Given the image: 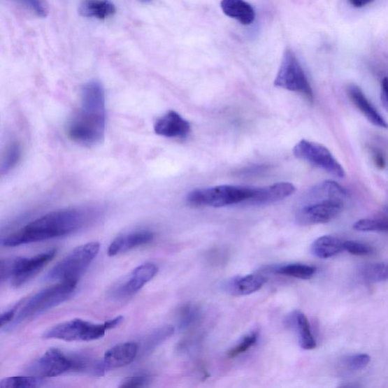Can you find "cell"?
Masks as SVG:
<instances>
[{"instance_id": "obj_2", "label": "cell", "mask_w": 388, "mask_h": 388, "mask_svg": "<svg viewBox=\"0 0 388 388\" xmlns=\"http://www.w3.org/2000/svg\"><path fill=\"white\" fill-rule=\"evenodd\" d=\"M106 119L104 88L90 80L81 88L80 108L67 125L68 137L81 145H96L103 141Z\"/></svg>"}, {"instance_id": "obj_35", "label": "cell", "mask_w": 388, "mask_h": 388, "mask_svg": "<svg viewBox=\"0 0 388 388\" xmlns=\"http://www.w3.org/2000/svg\"><path fill=\"white\" fill-rule=\"evenodd\" d=\"M373 158L375 162V165L377 168L383 169L386 166V159L385 156L382 155L381 151L378 150H373Z\"/></svg>"}, {"instance_id": "obj_28", "label": "cell", "mask_w": 388, "mask_h": 388, "mask_svg": "<svg viewBox=\"0 0 388 388\" xmlns=\"http://www.w3.org/2000/svg\"><path fill=\"white\" fill-rule=\"evenodd\" d=\"M362 275L368 282H385L388 280V264L385 263L369 264L364 268Z\"/></svg>"}, {"instance_id": "obj_39", "label": "cell", "mask_w": 388, "mask_h": 388, "mask_svg": "<svg viewBox=\"0 0 388 388\" xmlns=\"http://www.w3.org/2000/svg\"><path fill=\"white\" fill-rule=\"evenodd\" d=\"M139 1L143 3H150L152 1V0H139Z\"/></svg>"}, {"instance_id": "obj_27", "label": "cell", "mask_w": 388, "mask_h": 388, "mask_svg": "<svg viewBox=\"0 0 388 388\" xmlns=\"http://www.w3.org/2000/svg\"><path fill=\"white\" fill-rule=\"evenodd\" d=\"M22 153V149L20 142L13 141L8 145L2 162L1 173L3 175L10 173L19 164Z\"/></svg>"}, {"instance_id": "obj_17", "label": "cell", "mask_w": 388, "mask_h": 388, "mask_svg": "<svg viewBox=\"0 0 388 388\" xmlns=\"http://www.w3.org/2000/svg\"><path fill=\"white\" fill-rule=\"evenodd\" d=\"M348 95L352 102L358 108V110L364 114L366 118L377 127L387 129L388 124L383 117L375 110V108L370 103L366 95L357 86L352 85L348 89Z\"/></svg>"}, {"instance_id": "obj_29", "label": "cell", "mask_w": 388, "mask_h": 388, "mask_svg": "<svg viewBox=\"0 0 388 388\" xmlns=\"http://www.w3.org/2000/svg\"><path fill=\"white\" fill-rule=\"evenodd\" d=\"M12 1L41 19L48 15V6L45 0H12Z\"/></svg>"}, {"instance_id": "obj_24", "label": "cell", "mask_w": 388, "mask_h": 388, "mask_svg": "<svg viewBox=\"0 0 388 388\" xmlns=\"http://www.w3.org/2000/svg\"><path fill=\"white\" fill-rule=\"evenodd\" d=\"M273 271L278 275L308 280L312 278L317 273V268L309 265L295 264L277 266Z\"/></svg>"}, {"instance_id": "obj_38", "label": "cell", "mask_w": 388, "mask_h": 388, "mask_svg": "<svg viewBox=\"0 0 388 388\" xmlns=\"http://www.w3.org/2000/svg\"><path fill=\"white\" fill-rule=\"evenodd\" d=\"M349 1L354 7L361 8L373 3L374 0H349Z\"/></svg>"}, {"instance_id": "obj_1", "label": "cell", "mask_w": 388, "mask_h": 388, "mask_svg": "<svg viewBox=\"0 0 388 388\" xmlns=\"http://www.w3.org/2000/svg\"><path fill=\"white\" fill-rule=\"evenodd\" d=\"M94 218L92 211L67 209L50 213L2 240V245L13 247L28 243L66 236L84 229Z\"/></svg>"}, {"instance_id": "obj_21", "label": "cell", "mask_w": 388, "mask_h": 388, "mask_svg": "<svg viewBox=\"0 0 388 388\" xmlns=\"http://www.w3.org/2000/svg\"><path fill=\"white\" fill-rule=\"evenodd\" d=\"M312 254L320 259H329L345 250V240L326 236L315 240L311 247Z\"/></svg>"}, {"instance_id": "obj_22", "label": "cell", "mask_w": 388, "mask_h": 388, "mask_svg": "<svg viewBox=\"0 0 388 388\" xmlns=\"http://www.w3.org/2000/svg\"><path fill=\"white\" fill-rule=\"evenodd\" d=\"M293 323L299 333L301 347L306 350L317 347V341L313 337L309 320L306 315L300 311L295 312L293 315Z\"/></svg>"}, {"instance_id": "obj_31", "label": "cell", "mask_w": 388, "mask_h": 388, "mask_svg": "<svg viewBox=\"0 0 388 388\" xmlns=\"http://www.w3.org/2000/svg\"><path fill=\"white\" fill-rule=\"evenodd\" d=\"M345 250L355 256H368L374 252L372 246L357 240H345Z\"/></svg>"}, {"instance_id": "obj_30", "label": "cell", "mask_w": 388, "mask_h": 388, "mask_svg": "<svg viewBox=\"0 0 388 388\" xmlns=\"http://www.w3.org/2000/svg\"><path fill=\"white\" fill-rule=\"evenodd\" d=\"M258 333L252 332L250 335L242 338L238 344L229 350L228 353V357L229 358L237 357L240 354H245L248 350H250L252 346L256 345L258 340Z\"/></svg>"}, {"instance_id": "obj_25", "label": "cell", "mask_w": 388, "mask_h": 388, "mask_svg": "<svg viewBox=\"0 0 388 388\" xmlns=\"http://www.w3.org/2000/svg\"><path fill=\"white\" fill-rule=\"evenodd\" d=\"M354 229L363 232H388V213L371 219H364L354 224Z\"/></svg>"}, {"instance_id": "obj_16", "label": "cell", "mask_w": 388, "mask_h": 388, "mask_svg": "<svg viewBox=\"0 0 388 388\" xmlns=\"http://www.w3.org/2000/svg\"><path fill=\"white\" fill-rule=\"evenodd\" d=\"M155 238V233L150 231L141 230L124 234L117 238L108 248L109 257H114L128 252L142 245H148Z\"/></svg>"}, {"instance_id": "obj_3", "label": "cell", "mask_w": 388, "mask_h": 388, "mask_svg": "<svg viewBox=\"0 0 388 388\" xmlns=\"http://www.w3.org/2000/svg\"><path fill=\"white\" fill-rule=\"evenodd\" d=\"M349 197L346 189L333 180L315 185L303 196L296 222L301 227L328 223L338 217Z\"/></svg>"}, {"instance_id": "obj_34", "label": "cell", "mask_w": 388, "mask_h": 388, "mask_svg": "<svg viewBox=\"0 0 388 388\" xmlns=\"http://www.w3.org/2000/svg\"><path fill=\"white\" fill-rule=\"evenodd\" d=\"M151 382L148 375H135L126 378L120 385V387H148Z\"/></svg>"}, {"instance_id": "obj_19", "label": "cell", "mask_w": 388, "mask_h": 388, "mask_svg": "<svg viewBox=\"0 0 388 388\" xmlns=\"http://www.w3.org/2000/svg\"><path fill=\"white\" fill-rule=\"evenodd\" d=\"M266 282V278L259 275H249L237 277L231 280L225 289L234 296H245L260 290Z\"/></svg>"}, {"instance_id": "obj_23", "label": "cell", "mask_w": 388, "mask_h": 388, "mask_svg": "<svg viewBox=\"0 0 388 388\" xmlns=\"http://www.w3.org/2000/svg\"><path fill=\"white\" fill-rule=\"evenodd\" d=\"M175 329L171 326H165L159 327L152 331L142 341L141 345H139V353L141 352L143 355L151 353L157 347L173 335Z\"/></svg>"}, {"instance_id": "obj_26", "label": "cell", "mask_w": 388, "mask_h": 388, "mask_svg": "<svg viewBox=\"0 0 388 388\" xmlns=\"http://www.w3.org/2000/svg\"><path fill=\"white\" fill-rule=\"evenodd\" d=\"M43 384V378L38 376L7 377L0 382L1 388H32Z\"/></svg>"}, {"instance_id": "obj_33", "label": "cell", "mask_w": 388, "mask_h": 388, "mask_svg": "<svg viewBox=\"0 0 388 388\" xmlns=\"http://www.w3.org/2000/svg\"><path fill=\"white\" fill-rule=\"evenodd\" d=\"M370 362V357L368 354H356L348 357L345 364L350 371H360L364 369Z\"/></svg>"}, {"instance_id": "obj_5", "label": "cell", "mask_w": 388, "mask_h": 388, "mask_svg": "<svg viewBox=\"0 0 388 388\" xmlns=\"http://www.w3.org/2000/svg\"><path fill=\"white\" fill-rule=\"evenodd\" d=\"M100 250L101 245L98 242H90L75 248L50 271L45 279L78 284Z\"/></svg>"}, {"instance_id": "obj_7", "label": "cell", "mask_w": 388, "mask_h": 388, "mask_svg": "<svg viewBox=\"0 0 388 388\" xmlns=\"http://www.w3.org/2000/svg\"><path fill=\"white\" fill-rule=\"evenodd\" d=\"M256 187L220 185L210 188L198 189L189 192L186 198L189 205L210 206L215 208L232 205L248 204L254 196Z\"/></svg>"}, {"instance_id": "obj_36", "label": "cell", "mask_w": 388, "mask_h": 388, "mask_svg": "<svg viewBox=\"0 0 388 388\" xmlns=\"http://www.w3.org/2000/svg\"><path fill=\"white\" fill-rule=\"evenodd\" d=\"M15 317V310L14 308L3 312L1 315V318H0V322H1V328L7 326L10 324Z\"/></svg>"}, {"instance_id": "obj_8", "label": "cell", "mask_w": 388, "mask_h": 388, "mask_svg": "<svg viewBox=\"0 0 388 388\" xmlns=\"http://www.w3.org/2000/svg\"><path fill=\"white\" fill-rule=\"evenodd\" d=\"M89 364V359L86 356H68L62 351L52 348L35 360L29 367L28 372L35 376L51 378L69 371H85Z\"/></svg>"}, {"instance_id": "obj_12", "label": "cell", "mask_w": 388, "mask_h": 388, "mask_svg": "<svg viewBox=\"0 0 388 388\" xmlns=\"http://www.w3.org/2000/svg\"><path fill=\"white\" fill-rule=\"evenodd\" d=\"M158 267L152 264H146L134 268L120 283L116 285L110 292L115 300H125L136 294L158 273Z\"/></svg>"}, {"instance_id": "obj_32", "label": "cell", "mask_w": 388, "mask_h": 388, "mask_svg": "<svg viewBox=\"0 0 388 388\" xmlns=\"http://www.w3.org/2000/svg\"><path fill=\"white\" fill-rule=\"evenodd\" d=\"M199 310L196 306L187 305L185 306L180 315V327L187 329L196 322L199 317Z\"/></svg>"}, {"instance_id": "obj_6", "label": "cell", "mask_w": 388, "mask_h": 388, "mask_svg": "<svg viewBox=\"0 0 388 388\" xmlns=\"http://www.w3.org/2000/svg\"><path fill=\"white\" fill-rule=\"evenodd\" d=\"M123 319L122 315L101 324L80 319H72L52 327L43 333V338L66 341L96 340L102 338L106 331L118 327Z\"/></svg>"}, {"instance_id": "obj_20", "label": "cell", "mask_w": 388, "mask_h": 388, "mask_svg": "<svg viewBox=\"0 0 388 388\" xmlns=\"http://www.w3.org/2000/svg\"><path fill=\"white\" fill-rule=\"evenodd\" d=\"M221 8L225 15L243 25H250L254 22V8L245 0H222Z\"/></svg>"}, {"instance_id": "obj_37", "label": "cell", "mask_w": 388, "mask_h": 388, "mask_svg": "<svg viewBox=\"0 0 388 388\" xmlns=\"http://www.w3.org/2000/svg\"><path fill=\"white\" fill-rule=\"evenodd\" d=\"M381 101L385 109L388 111V78H385L382 82Z\"/></svg>"}, {"instance_id": "obj_4", "label": "cell", "mask_w": 388, "mask_h": 388, "mask_svg": "<svg viewBox=\"0 0 388 388\" xmlns=\"http://www.w3.org/2000/svg\"><path fill=\"white\" fill-rule=\"evenodd\" d=\"M76 286V283L60 282L24 299L14 306L15 317L6 326V330H13L26 321L67 301L74 296Z\"/></svg>"}, {"instance_id": "obj_11", "label": "cell", "mask_w": 388, "mask_h": 388, "mask_svg": "<svg viewBox=\"0 0 388 388\" xmlns=\"http://www.w3.org/2000/svg\"><path fill=\"white\" fill-rule=\"evenodd\" d=\"M294 155L296 158L308 161L333 176L338 178L345 176V171L338 161L328 148L320 143L302 140L294 148Z\"/></svg>"}, {"instance_id": "obj_18", "label": "cell", "mask_w": 388, "mask_h": 388, "mask_svg": "<svg viewBox=\"0 0 388 388\" xmlns=\"http://www.w3.org/2000/svg\"><path fill=\"white\" fill-rule=\"evenodd\" d=\"M78 12L87 19L106 20L115 14L116 7L110 0H82Z\"/></svg>"}, {"instance_id": "obj_13", "label": "cell", "mask_w": 388, "mask_h": 388, "mask_svg": "<svg viewBox=\"0 0 388 388\" xmlns=\"http://www.w3.org/2000/svg\"><path fill=\"white\" fill-rule=\"evenodd\" d=\"M139 354V345L135 342H125L108 350L100 363L96 364L94 372L104 375L110 370L131 364Z\"/></svg>"}, {"instance_id": "obj_14", "label": "cell", "mask_w": 388, "mask_h": 388, "mask_svg": "<svg viewBox=\"0 0 388 388\" xmlns=\"http://www.w3.org/2000/svg\"><path fill=\"white\" fill-rule=\"evenodd\" d=\"M155 131L165 138H185L191 132V125L182 115L171 110L156 122Z\"/></svg>"}, {"instance_id": "obj_10", "label": "cell", "mask_w": 388, "mask_h": 388, "mask_svg": "<svg viewBox=\"0 0 388 388\" xmlns=\"http://www.w3.org/2000/svg\"><path fill=\"white\" fill-rule=\"evenodd\" d=\"M275 86L303 94L309 101L313 100V92L308 77L295 54L287 49L281 66L275 80Z\"/></svg>"}, {"instance_id": "obj_9", "label": "cell", "mask_w": 388, "mask_h": 388, "mask_svg": "<svg viewBox=\"0 0 388 388\" xmlns=\"http://www.w3.org/2000/svg\"><path fill=\"white\" fill-rule=\"evenodd\" d=\"M57 250H51L32 257H16L1 261V281L10 280L15 287H20L37 275L45 266L55 257Z\"/></svg>"}, {"instance_id": "obj_15", "label": "cell", "mask_w": 388, "mask_h": 388, "mask_svg": "<svg viewBox=\"0 0 388 388\" xmlns=\"http://www.w3.org/2000/svg\"><path fill=\"white\" fill-rule=\"evenodd\" d=\"M295 192V186L289 182H278L264 187H256L255 194L248 204L261 206L279 202Z\"/></svg>"}]
</instances>
